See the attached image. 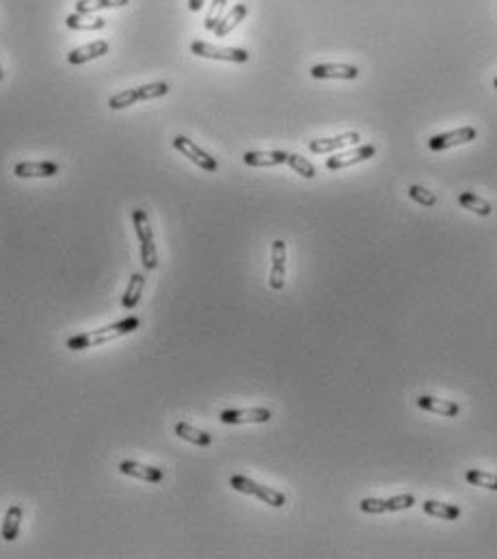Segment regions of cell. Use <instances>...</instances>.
I'll use <instances>...</instances> for the list:
<instances>
[{"instance_id":"cell-27","label":"cell","mask_w":497,"mask_h":559,"mask_svg":"<svg viewBox=\"0 0 497 559\" xmlns=\"http://www.w3.org/2000/svg\"><path fill=\"white\" fill-rule=\"evenodd\" d=\"M465 480L471 486H480V488H487V490H497V475L480 471V468H471V471H467Z\"/></svg>"},{"instance_id":"cell-26","label":"cell","mask_w":497,"mask_h":559,"mask_svg":"<svg viewBox=\"0 0 497 559\" xmlns=\"http://www.w3.org/2000/svg\"><path fill=\"white\" fill-rule=\"evenodd\" d=\"M285 164H288L292 171H295V173H299L301 177H305V180H313V177H316V169H313V164H311L307 158H303V155H299V153H288Z\"/></svg>"},{"instance_id":"cell-6","label":"cell","mask_w":497,"mask_h":559,"mask_svg":"<svg viewBox=\"0 0 497 559\" xmlns=\"http://www.w3.org/2000/svg\"><path fill=\"white\" fill-rule=\"evenodd\" d=\"M173 147H175L179 153H184L186 158H188L191 162H195L199 169L208 171V173H214V171H218V162L212 158V155L203 151L199 145H195L191 139L182 137V134H179V137H175V139H173Z\"/></svg>"},{"instance_id":"cell-17","label":"cell","mask_w":497,"mask_h":559,"mask_svg":"<svg viewBox=\"0 0 497 559\" xmlns=\"http://www.w3.org/2000/svg\"><path fill=\"white\" fill-rule=\"evenodd\" d=\"M242 160L248 167H277V164H285L288 153L285 151H246L242 155Z\"/></svg>"},{"instance_id":"cell-8","label":"cell","mask_w":497,"mask_h":559,"mask_svg":"<svg viewBox=\"0 0 497 559\" xmlns=\"http://www.w3.org/2000/svg\"><path fill=\"white\" fill-rule=\"evenodd\" d=\"M476 137H478L476 128L463 125V128H457V130H452V132L439 134V137H433L431 141H428V147H431L433 151H443V149H450V147L471 143Z\"/></svg>"},{"instance_id":"cell-19","label":"cell","mask_w":497,"mask_h":559,"mask_svg":"<svg viewBox=\"0 0 497 559\" xmlns=\"http://www.w3.org/2000/svg\"><path fill=\"white\" fill-rule=\"evenodd\" d=\"M246 13H248V9H246V5H242V3H238L236 7H232L228 15H223V17H221V22H218L216 29H214V35H216V37L230 35V33L240 24V22L246 17Z\"/></svg>"},{"instance_id":"cell-13","label":"cell","mask_w":497,"mask_h":559,"mask_svg":"<svg viewBox=\"0 0 497 559\" xmlns=\"http://www.w3.org/2000/svg\"><path fill=\"white\" fill-rule=\"evenodd\" d=\"M119 471L124 475H128V477H137V480H143V482H149V484H158V482H163V477H165V473L161 471V468L134 462V460L119 462Z\"/></svg>"},{"instance_id":"cell-21","label":"cell","mask_w":497,"mask_h":559,"mask_svg":"<svg viewBox=\"0 0 497 559\" xmlns=\"http://www.w3.org/2000/svg\"><path fill=\"white\" fill-rule=\"evenodd\" d=\"M424 512L428 516H435V519H443V521H457L461 516V507L459 505H450V503H441V501H433L428 499L424 501Z\"/></svg>"},{"instance_id":"cell-31","label":"cell","mask_w":497,"mask_h":559,"mask_svg":"<svg viewBox=\"0 0 497 559\" xmlns=\"http://www.w3.org/2000/svg\"><path fill=\"white\" fill-rule=\"evenodd\" d=\"M203 3H206V0H188V9H191L193 13H197V11H201Z\"/></svg>"},{"instance_id":"cell-15","label":"cell","mask_w":497,"mask_h":559,"mask_svg":"<svg viewBox=\"0 0 497 559\" xmlns=\"http://www.w3.org/2000/svg\"><path fill=\"white\" fill-rule=\"evenodd\" d=\"M417 406L422 411L435 413V415H441V417H457L461 413V406L457 404V401L439 399V397H431V395H420L417 397Z\"/></svg>"},{"instance_id":"cell-1","label":"cell","mask_w":497,"mask_h":559,"mask_svg":"<svg viewBox=\"0 0 497 559\" xmlns=\"http://www.w3.org/2000/svg\"><path fill=\"white\" fill-rule=\"evenodd\" d=\"M139 328V318H124L115 324H108L104 328H98V330H87V332H80V335H74L65 342V348L70 350H87V348H96V346H102V344H108V342H115L124 335H130L132 330Z\"/></svg>"},{"instance_id":"cell-24","label":"cell","mask_w":497,"mask_h":559,"mask_svg":"<svg viewBox=\"0 0 497 559\" xmlns=\"http://www.w3.org/2000/svg\"><path fill=\"white\" fill-rule=\"evenodd\" d=\"M143 289H145V277L143 275H132L130 277V283H128V289H126V294H124V298H121V305H124V309H134L139 305V300H141V294H143Z\"/></svg>"},{"instance_id":"cell-28","label":"cell","mask_w":497,"mask_h":559,"mask_svg":"<svg viewBox=\"0 0 497 559\" xmlns=\"http://www.w3.org/2000/svg\"><path fill=\"white\" fill-rule=\"evenodd\" d=\"M225 3H228V0H212L210 11H208L206 20H203V29H206V31H214L216 29V24L223 17V11H225Z\"/></svg>"},{"instance_id":"cell-10","label":"cell","mask_w":497,"mask_h":559,"mask_svg":"<svg viewBox=\"0 0 497 559\" xmlns=\"http://www.w3.org/2000/svg\"><path fill=\"white\" fill-rule=\"evenodd\" d=\"M270 417H273L270 408H230L218 415V419L223 423H230V426H240V423H266L270 421Z\"/></svg>"},{"instance_id":"cell-3","label":"cell","mask_w":497,"mask_h":559,"mask_svg":"<svg viewBox=\"0 0 497 559\" xmlns=\"http://www.w3.org/2000/svg\"><path fill=\"white\" fill-rule=\"evenodd\" d=\"M132 220H134V231H137V238L141 242L143 266L147 268V270H154V268L158 266V251H156V244H154L149 216L145 214V210H132Z\"/></svg>"},{"instance_id":"cell-33","label":"cell","mask_w":497,"mask_h":559,"mask_svg":"<svg viewBox=\"0 0 497 559\" xmlns=\"http://www.w3.org/2000/svg\"><path fill=\"white\" fill-rule=\"evenodd\" d=\"M495 91H497V78H495Z\"/></svg>"},{"instance_id":"cell-20","label":"cell","mask_w":497,"mask_h":559,"mask_svg":"<svg viewBox=\"0 0 497 559\" xmlns=\"http://www.w3.org/2000/svg\"><path fill=\"white\" fill-rule=\"evenodd\" d=\"M65 26L72 31H100L106 26L104 17H91L89 13H72L65 17Z\"/></svg>"},{"instance_id":"cell-2","label":"cell","mask_w":497,"mask_h":559,"mask_svg":"<svg viewBox=\"0 0 497 559\" xmlns=\"http://www.w3.org/2000/svg\"><path fill=\"white\" fill-rule=\"evenodd\" d=\"M169 93V84L167 82H151V84H143L137 89H126L121 93H115L108 100V108L112 110H121L132 106L134 102H147V100H156L163 98Z\"/></svg>"},{"instance_id":"cell-32","label":"cell","mask_w":497,"mask_h":559,"mask_svg":"<svg viewBox=\"0 0 497 559\" xmlns=\"http://www.w3.org/2000/svg\"><path fill=\"white\" fill-rule=\"evenodd\" d=\"M0 80H3V65H0Z\"/></svg>"},{"instance_id":"cell-25","label":"cell","mask_w":497,"mask_h":559,"mask_svg":"<svg viewBox=\"0 0 497 559\" xmlns=\"http://www.w3.org/2000/svg\"><path fill=\"white\" fill-rule=\"evenodd\" d=\"M459 204H461L465 210H469V212H473V214H478V216H489V214L493 212V208H491L489 201H484L482 197L473 194V192H461V194H459Z\"/></svg>"},{"instance_id":"cell-16","label":"cell","mask_w":497,"mask_h":559,"mask_svg":"<svg viewBox=\"0 0 497 559\" xmlns=\"http://www.w3.org/2000/svg\"><path fill=\"white\" fill-rule=\"evenodd\" d=\"M108 52V41L104 39H98V41H91L87 43V46H80V48H74L70 54H67V61L72 65H82V63H89L98 56H104Z\"/></svg>"},{"instance_id":"cell-5","label":"cell","mask_w":497,"mask_h":559,"mask_svg":"<svg viewBox=\"0 0 497 559\" xmlns=\"http://www.w3.org/2000/svg\"><path fill=\"white\" fill-rule=\"evenodd\" d=\"M191 52L201 59H214V61H230V63H246L248 52L242 48H218L208 41H193Z\"/></svg>"},{"instance_id":"cell-4","label":"cell","mask_w":497,"mask_h":559,"mask_svg":"<svg viewBox=\"0 0 497 559\" xmlns=\"http://www.w3.org/2000/svg\"><path fill=\"white\" fill-rule=\"evenodd\" d=\"M230 486L234 490H238V493H242V495H251V497L262 499L270 507H283L285 505V495L283 493H279V490H275V488L262 486V484L248 480L244 475H232L230 477Z\"/></svg>"},{"instance_id":"cell-29","label":"cell","mask_w":497,"mask_h":559,"mask_svg":"<svg viewBox=\"0 0 497 559\" xmlns=\"http://www.w3.org/2000/svg\"><path fill=\"white\" fill-rule=\"evenodd\" d=\"M409 197L415 201V204H420L424 208H433L437 204V197L431 190H426L424 186H411L409 188Z\"/></svg>"},{"instance_id":"cell-18","label":"cell","mask_w":497,"mask_h":559,"mask_svg":"<svg viewBox=\"0 0 497 559\" xmlns=\"http://www.w3.org/2000/svg\"><path fill=\"white\" fill-rule=\"evenodd\" d=\"M17 177H52L59 173L57 162H17L13 167Z\"/></svg>"},{"instance_id":"cell-22","label":"cell","mask_w":497,"mask_h":559,"mask_svg":"<svg viewBox=\"0 0 497 559\" xmlns=\"http://www.w3.org/2000/svg\"><path fill=\"white\" fill-rule=\"evenodd\" d=\"M22 516H24V512H22L20 505H11L5 514V521H3V540L5 542H13L17 538V531H20V525H22Z\"/></svg>"},{"instance_id":"cell-14","label":"cell","mask_w":497,"mask_h":559,"mask_svg":"<svg viewBox=\"0 0 497 559\" xmlns=\"http://www.w3.org/2000/svg\"><path fill=\"white\" fill-rule=\"evenodd\" d=\"M361 137L359 132H346V134H340V137H333V139H316L309 143V151L311 153H331L335 149H342L346 145H355L359 143Z\"/></svg>"},{"instance_id":"cell-7","label":"cell","mask_w":497,"mask_h":559,"mask_svg":"<svg viewBox=\"0 0 497 559\" xmlns=\"http://www.w3.org/2000/svg\"><path fill=\"white\" fill-rule=\"evenodd\" d=\"M415 505V495L404 493L392 499H361L359 510L366 514H383V512H398V510H409Z\"/></svg>"},{"instance_id":"cell-9","label":"cell","mask_w":497,"mask_h":559,"mask_svg":"<svg viewBox=\"0 0 497 559\" xmlns=\"http://www.w3.org/2000/svg\"><path fill=\"white\" fill-rule=\"evenodd\" d=\"M273 263H270V279L268 285L275 292H281L285 285V261H288V249L283 240H275L273 242Z\"/></svg>"},{"instance_id":"cell-23","label":"cell","mask_w":497,"mask_h":559,"mask_svg":"<svg viewBox=\"0 0 497 559\" xmlns=\"http://www.w3.org/2000/svg\"><path fill=\"white\" fill-rule=\"evenodd\" d=\"M175 434H177L179 438H184V441L193 443V445H199V447H208V445L212 443V436H210L208 432L193 428L191 423H186V421H179V423H177V426H175Z\"/></svg>"},{"instance_id":"cell-30","label":"cell","mask_w":497,"mask_h":559,"mask_svg":"<svg viewBox=\"0 0 497 559\" xmlns=\"http://www.w3.org/2000/svg\"><path fill=\"white\" fill-rule=\"evenodd\" d=\"M130 0H98V9H117L126 7Z\"/></svg>"},{"instance_id":"cell-11","label":"cell","mask_w":497,"mask_h":559,"mask_svg":"<svg viewBox=\"0 0 497 559\" xmlns=\"http://www.w3.org/2000/svg\"><path fill=\"white\" fill-rule=\"evenodd\" d=\"M311 78L318 80H329V78H337V80H355L359 78V70L355 65H346V63H320L313 65L309 70Z\"/></svg>"},{"instance_id":"cell-12","label":"cell","mask_w":497,"mask_h":559,"mask_svg":"<svg viewBox=\"0 0 497 559\" xmlns=\"http://www.w3.org/2000/svg\"><path fill=\"white\" fill-rule=\"evenodd\" d=\"M376 153V147L374 145H364V147H357L353 151H346V153H337L333 158L327 160V169L329 171H340V169H348L353 164H359Z\"/></svg>"}]
</instances>
